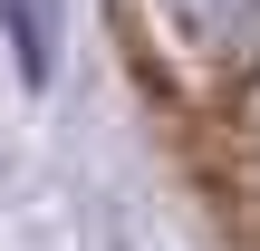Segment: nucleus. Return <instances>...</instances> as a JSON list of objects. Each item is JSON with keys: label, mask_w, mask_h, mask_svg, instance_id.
<instances>
[{"label": "nucleus", "mask_w": 260, "mask_h": 251, "mask_svg": "<svg viewBox=\"0 0 260 251\" xmlns=\"http://www.w3.org/2000/svg\"><path fill=\"white\" fill-rule=\"evenodd\" d=\"M164 19H174V39L203 48V58H241L260 39V0H164Z\"/></svg>", "instance_id": "obj_1"}, {"label": "nucleus", "mask_w": 260, "mask_h": 251, "mask_svg": "<svg viewBox=\"0 0 260 251\" xmlns=\"http://www.w3.org/2000/svg\"><path fill=\"white\" fill-rule=\"evenodd\" d=\"M0 19H10L19 77H48V68H58V0H0Z\"/></svg>", "instance_id": "obj_2"}]
</instances>
